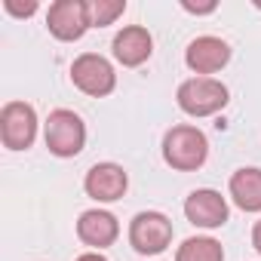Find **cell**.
I'll use <instances>...</instances> for the list:
<instances>
[{
  "mask_svg": "<svg viewBox=\"0 0 261 261\" xmlns=\"http://www.w3.org/2000/svg\"><path fill=\"white\" fill-rule=\"evenodd\" d=\"M209 157V142L197 126H172L163 136V160L178 172H197Z\"/></svg>",
  "mask_w": 261,
  "mask_h": 261,
  "instance_id": "1",
  "label": "cell"
},
{
  "mask_svg": "<svg viewBox=\"0 0 261 261\" xmlns=\"http://www.w3.org/2000/svg\"><path fill=\"white\" fill-rule=\"evenodd\" d=\"M227 86L221 80H212V77H191L178 86L175 92V101L185 114L191 117H212L218 114L224 105H227Z\"/></svg>",
  "mask_w": 261,
  "mask_h": 261,
  "instance_id": "2",
  "label": "cell"
},
{
  "mask_svg": "<svg viewBox=\"0 0 261 261\" xmlns=\"http://www.w3.org/2000/svg\"><path fill=\"white\" fill-rule=\"evenodd\" d=\"M43 139H46V148L56 157H77L83 151V145H86V126L74 111L59 108V111H53L46 117Z\"/></svg>",
  "mask_w": 261,
  "mask_h": 261,
  "instance_id": "3",
  "label": "cell"
},
{
  "mask_svg": "<svg viewBox=\"0 0 261 261\" xmlns=\"http://www.w3.org/2000/svg\"><path fill=\"white\" fill-rule=\"evenodd\" d=\"M71 80L80 92L92 95V98H101V95H111L114 86H117V74H114V65L98 56V53H83L74 59L71 65Z\"/></svg>",
  "mask_w": 261,
  "mask_h": 261,
  "instance_id": "4",
  "label": "cell"
},
{
  "mask_svg": "<svg viewBox=\"0 0 261 261\" xmlns=\"http://www.w3.org/2000/svg\"><path fill=\"white\" fill-rule=\"evenodd\" d=\"M0 139L10 151H25L37 139V114L28 101H10L0 111Z\"/></svg>",
  "mask_w": 261,
  "mask_h": 261,
  "instance_id": "5",
  "label": "cell"
},
{
  "mask_svg": "<svg viewBox=\"0 0 261 261\" xmlns=\"http://www.w3.org/2000/svg\"><path fill=\"white\" fill-rule=\"evenodd\" d=\"M129 243L142 255H160L172 243V221L163 212H139L129 224Z\"/></svg>",
  "mask_w": 261,
  "mask_h": 261,
  "instance_id": "6",
  "label": "cell"
},
{
  "mask_svg": "<svg viewBox=\"0 0 261 261\" xmlns=\"http://www.w3.org/2000/svg\"><path fill=\"white\" fill-rule=\"evenodd\" d=\"M46 28L53 37L71 43L80 40L92 25H89V4L83 0H56L46 13Z\"/></svg>",
  "mask_w": 261,
  "mask_h": 261,
  "instance_id": "7",
  "label": "cell"
},
{
  "mask_svg": "<svg viewBox=\"0 0 261 261\" xmlns=\"http://www.w3.org/2000/svg\"><path fill=\"white\" fill-rule=\"evenodd\" d=\"M185 215H188L191 224L212 230V227L227 224L230 209H227V200H224L218 191H212V188H197V191H191V197L185 200Z\"/></svg>",
  "mask_w": 261,
  "mask_h": 261,
  "instance_id": "8",
  "label": "cell"
},
{
  "mask_svg": "<svg viewBox=\"0 0 261 261\" xmlns=\"http://www.w3.org/2000/svg\"><path fill=\"white\" fill-rule=\"evenodd\" d=\"M83 188H86V194H89L92 200H98V203H114V200H120V197L126 194L129 175H126V169L117 166V163H95V166L86 172Z\"/></svg>",
  "mask_w": 261,
  "mask_h": 261,
  "instance_id": "9",
  "label": "cell"
},
{
  "mask_svg": "<svg viewBox=\"0 0 261 261\" xmlns=\"http://www.w3.org/2000/svg\"><path fill=\"white\" fill-rule=\"evenodd\" d=\"M185 62H188V68L194 74H215V71H221L230 62V46L221 37L206 34V37H197V40L188 43Z\"/></svg>",
  "mask_w": 261,
  "mask_h": 261,
  "instance_id": "10",
  "label": "cell"
},
{
  "mask_svg": "<svg viewBox=\"0 0 261 261\" xmlns=\"http://www.w3.org/2000/svg\"><path fill=\"white\" fill-rule=\"evenodd\" d=\"M151 53H154V37L142 25H126L114 37V59L123 68H139V65H145L151 59Z\"/></svg>",
  "mask_w": 261,
  "mask_h": 261,
  "instance_id": "11",
  "label": "cell"
},
{
  "mask_svg": "<svg viewBox=\"0 0 261 261\" xmlns=\"http://www.w3.org/2000/svg\"><path fill=\"white\" fill-rule=\"evenodd\" d=\"M77 237L92 249H105L120 237V224L108 209H89L77 221Z\"/></svg>",
  "mask_w": 261,
  "mask_h": 261,
  "instance_id": "12",
  "label": "cell"
},
{
  "mask_svg": "<svg viewBox=\"0 0 261 261\" xmlns=\"http://www.w3.org/2000/svg\"><path fill=\"white\" fill-rule=\"evenodd\" d=\"M230 197L243 212H261V169L243 166L230 175Z\"/></svg>",
  "mask_w": 261,
  "mask_h": 261,
  "instance_id": "13",
  "label": "cell"
},
{
  "mask_svg": "<svg viewBox=\"0 0 261 261\" xmlns=\"http://www.w3.org/2000/svg\"><path fill=\"white\" fill-rule=\"evenodd\" d=\"M175 261H224V249L212 237H191L178 246Z\"/></svg>",
  "mask_w": 261,
  "mask_h": 261,
  "instance_id": "14",
  "label": "cell"
},
{
  "mask_svg": "<svg viewBox=\"0 0 261 261\" xmlns=\"http://www.w3.org/2000/svg\"><path fill=\"white\" fill-rule=\"evenodd\" d=\"M126 13V0H89V25L105 28L114 25Z\"/></svg>",
  "mask_w": 261,
  "mask_h": 261,
  "instance_id": "15",
  "label": "cell"
},
{
  "mask_svg": "<svg viewBox=\"0 0 261 261\" xmlns=\"http://www.w3.org/2000/svg\"><path fill=\"white\" fill-rule=\"evenodd\" d=\"M4 10H7V13H13V16H19V19H28V16H34V13H37V0H28V4L4 0Z\"/></svg>",
  "mask_w": 261,
  "mask_h": 261,
  "instance_id": "16",
  "label": "cell"
},
{
  "mask_svg": "<svg viewBox=\"0 0 261 261\" xmlns=\"http://www.w3.org/2000/svg\"><path fill=\"white\" fill-rule=\"evenodd\" d=\"M215 0H209V4H188V0H185V4H181V10H188V13H194V16H206V13H215Z\"/></svg>",
  "mask_w": 261,
  "mask_h": 261,
  "instance_id": "17",
  "label": "cell"
},
{
  "mask_svg": "<svg viewBox=\"0 0 261 261\" xmlns=\"http://www.w3.org/2000/svg\"><path fill=\"white\" fill-rule=\"evenodd\" d=\"M252 246H255V252L261 255V221H255V227H252Z\"/></svg>",
  "mask_w": 261,
  "mask_h": 261,
  "instance_id": "18",
  "label": "cell"
},
{
  "mask_svg": "<svg viewBox=\"0 0 261 261\" xmlns=\"http://www.w3.org/2000/svg\"><path fill=\"white\" fill-rule=\"evenodd\" d=\"M74 261H108L101 252H86V255H80V258H74Z\"/></svg>",
  "mask_w": 261,
  "mask_h": 261,
  "instance_id": "19",
  "label": "cell"
}]
</instances>
